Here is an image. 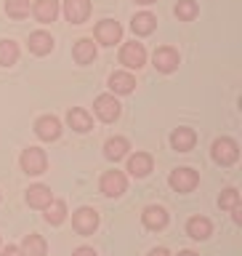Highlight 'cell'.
Here are the masks:
<instances>
[{
  "instance_id": "obj_17",
  "label": "cell",
  "mask_w": 242,
  "mask_h": 256,
  "mask_svg": "<svg viewBox=\"0 0 242 256\" xmlns=\"http://www.w3.org/2000/svg\"><path fill=\"white\" fill-rule=\"evenodd\" d=\"M35 16L40 22H53L59 16V0H37L35 3Z\"/></svg>"
},
{
  "instance_id": "obj_32",
  "label": "cell",
  "mask_w": 242,
  "mask_h": 256,
  "mask_svg": "<svg viewBox=\"0 0 242 256\" xmlns=\"http://www.w3.org/2000/svg\"><path fill=\"white\" fill-rule=\"evenodd\" d=\"M232 211H235V222L240 224V222H242V208H240V206H235V208H232Z\"/></svg>"
},
{
  "instance_id": "obj_30",
  "label": "cell",
  "mask_w": 242,
  "mask_h": 256,
  "mask_svg": "<svg viewBox=\"0 0 242 256\" xmlns=\"http://www.w3.org/2000/svg\"><path fill=\"white\" fill-rule=\"evenodd\" d=\"M0 256H21V251L16 246H8V248H3V251H0Z\"/></svg>"
},
{
  "instance_id": "obj_34",
  "label": "cell",
  "mask_w": 242,
  "mask_h": 256,
  "mask_svg": "<svg viewBox=\"0 0 242 256\" xmlns=\"http://www.w3.org/2000/svg\"><path fill=\"white\" fill-rule=\"evenodd\" d=\"M136 3H141V6H149V3H157V0H136Z\"/></svg>"
},
{
  "instance_id": "obj_33",
  "label": "cell",
  "mask_w": 242,
  "mask_h": 256,
  "mask_svg": "<svg viewBox=\"0 0 242 256\" xmlns=\"http://www.w3.org/2000/svg\"><path fill=\"white\" fill-rule=\"evenodd\" d=\"M149 256H171V254H168V251H165V248H155V251H152Z\"/></svg>"
},
{
  "instance_id": "obj_14",
  "label": "cell",
  "mask_w": 242,
  "mask_h": 256,
  "mask_svg": "<svg viewBox=\"0 0 242 256\" xmlns=\"http://www.w3.org/2000/svg\"><path fill=\"white\" fill-rule=\"evenodd\" d=\"M128 171H131V176H136V179L147 176L152 171V158L144 155V152H136V155L128 160Z\"/></svg>"
},
{
  "instance_id": "obj_1",
  "label": "cell",
  "mask_w": 242,
  "mask_h": 256,
  "mask_svg": "<svg viewBox=\"0 0 242 256\" xmlns=\"http://www.w3.org/2000/svg\"><path fill=\"white\" fill-rule=\"evenodd\" d=\"M240 158V150L232 139H216L213 142V160L219 166H232Z\"/></svg>"
},
{
  "instance_id": "obj_16",
  "label": "cell",
  "mask_w": 242,
  "mask_h": 256,
  "mask_svg": "<svg viewBox=\"0 0 242 256\" xmlns=\"http://www.w3.org/2000/svg\"><path fill=\"white\" fill-rule=\"evenodd\" d=\"M51 200H53L51 198V190L43 187V184H35V187H29V192H27V203L32 208H45Z\"/></svg>"
},
{
  "instance_id": "obj_9",
  "label": "cell",
  "mask_w": 242,
  "mask_h": 256,
  "mask_svg": "<svg viewBox=\"0 0 242 256\" xmlns=\"http://www.w3.org/2000/svg\"><path fill=\"white\" fill-rule=\"evenodd\" d=\"M35 131H37V136L43 142H53V139H59V136H61V123L53 115H45V118H40L35 123Z\"/></svg>"
},
{
  "instance_id": "obj_24",
  "label": "cell",
  "mask_w": 242,
  "mask_h": 256,
  "mask_svg": "<svg viewBox=\"0 0 242 256\" xmlns=\"http://www.w3.org/2000/svg\"><path fill=\"white\" fill-rule=\"evenodd\" d=\"M125 152H128V142L123 139V136H115V139H109L107 144H104V155H107L109 160L125 158Z\"/></svg>"
},
{
  "instance_id": "obj_7",
  "label": "cell",
  "mask_w": 242,
  "mask_h": 256,
  "mask_svg": "<svg viewBox=\"0 0 242 256\" xmlns=\"http://www.w3.org/2000/svg\"><path fill=\"white\" fill-rule=\"evenodd\" d=\"M64 14L72 24H83L91 14V0H64Z\"/></svg>"
},
{
  "instance_id": "obj_29",
  "label": "cell",
  "mask_w": 242,
  "mask_h": 256,
  "mask_svg": "<svg viewBox=\"0 0 242 256\" xmlns=\"http://www.w3.org/2000/svg\"><path fill=\"white\" fill-rule=\"evenodd\" d=\"M219 203H221V208H235V206H240V192H237V190H232V187H229V190H224Z\"/></svg>"
},
{
  "instance_id": "obj_4",
  "label": "cell",
  "mask_w": 242,
  "mask_h": 256,
  "mask_svg": "<svg viewBox=\"0 0 242 256\" xmlns=\"http://www.w3.org/2000/svg\"><path fill=\"white\" fill-rule=\"evenodd\" d=\"M93 110H96V115H99V120H104V123H112V120L120 118V102L115 96H107V94L96 99Z\"/></svg>"
},
{
  "instance_id": "obj_18",
  "label": "cell",
  "mask_w": 242,
  "mask_h": 256,
  "mask_svg": "<svg viewBox=\"0 0 242 256\" xmlns=\"http://www.w3.org/2000/svg\"><path fill=\"white\" fill-rule=\"evenodd\" d=\"M155 24H157L155 16H152L149 11H141V14H136V16H133L131 27H133L136 35H149V32L155 30Z\"/></svg>"
},
{
  "instance_id": "obj_5",
  "label": "cell",
  "mask_w": 242,
  "mask_h": 256,
  "mask_svg": "<svg viewBox=\"0 0 242 256\" xmlns=\"http://www.w3.org/2000/svg\"><path fill=\"white\" fill-rule=\"evenodd\" d=\"M72 224H75V230L80 235H91V232L99 227V214H96L93 208H80V211H75V216H72Z\"/></svg>"
},
{
  "instance_id": "obj_3",
  "label": "cell",
  "mask_w": 242,
  "mask_h": 256,
  "mask_svg": "<svg viewBox=\"0 0 242 256\" xmlns=\"http://www.w3.org/2000/svg\"><path fill=\"white\" fill-rule=\"evenodd\" d=\"M45 152L43 150H37V147H29V150H24L21 152V168L27 174H32V176H37V174H43L45 171Z\"/></svg>"
},
{
  "instance_id": "obj_26",
  "label": "cell",
  "mask_w": 242,
  "mask_h": 256,
  "mask_svg": "<svg viewBox=\"0 0 242 256\" xmlns=\"http://www.w3.org/2000/svg\"><path fill=\"white\" fill-rule=\"evenodd\" d=\"M19 59V46L13 43V40H0V64H13Z\"/></svg>"
},
{
  "instance_id": "obj_8",
  "label": "cell",
  "mask_w": 242,
  "mask_h": 256,
  "mask_svg": "<svg viewBox=\"0 0 242 256\" xmlns=\"http://www.w3.org/2000/svg\"><path fill=\"white\" fill-rule=\"evenodd\" d=\"M101 192L109 198H120L125 192V176L120 171H107L101 176Z\"/></svg>"
},
{
  "instance_id": "obj_13",
  "label": "cell",
  "mask_w": 242,
  "mask_h": 256,
  "mask_svg": "<svg viewBox=\"0 0 242 256\" xmlns=\"http://www.w3.org/2000/svg\"><path fill=\"white\" fill-rule=\"evenodd\" d=\"M51 48H53V38L48 32H32L29 35V51L32 54L45 56V54H51Z\"/></svg>"
},
{
  "instance_id": "obj_6",
  "label": "cell",
  "mask_w": 242,
  "mask_h": 256,
  "mask_svg": "<svg viewBox=\"0 0 242 256\" xmlns=\"http://www.w3.org/2000/svg\"><path fill=\"white\" fill-rule=\"evenodd\" d=\"M200 176L197 171H192V168H176V171L171 174V187L179 190V192H192L197 187Z\"/></svg>"
},
{
  "instance_id": "obj_25",
  "label": "cell",
  "mask_w": 242,
  "mask_h": 256,
  "mask_svg": "<svg viewBox=\"0 0 242 256\" xmlns=\"http://www.w3.org/2000/svg\"><path fill=\"white\" fill-rule=\"evenodd\" d=\"M64 216H67V206H64L61 200H51V203L45 206V222L48 224H61Z\"/></svg>"
},
{
  "instance_id": "obj_22",
  "label": "cell",
  "mask_w": 242,
  "mask_h": 256,
  "mask_svg": "<svg viewBox=\"0 0 242 256\" xmlns=\"http://www.w3.org/2000/svg\"><path fill=\"white\" fill-rule=\"evenodd\" d=\"M187 230H189V235L195 238V240H205L208 235H211V222L205 219V216H195V219H189L187 224Z\"/></svg>"
},
{
  "instance_id": "obj_21",
  "label": "cell",
  "mask_w": 242,
  "mask_h": 256,
  "mask_svg": "<svg viewBox=\"0 0 242 256\" xmlns=\"http://www.w3.org/2000/svg\"><path fill=\"white\" fill-rule=\"evenodd\" d=\"M21 256H45V240L40 235H27L21 243Z\"/></svg>"
},
{
  "instance_id": "obj_31",
  "label": "cell",
  "mask_w": 242,
  "mask_h": 256,
  "mask_svg": "<svg viewBox=\"0 0 242 256\" xmlns=\"http://www.w3.org/2000/svg\"><path fill=\"white\" fill-rule=\"evenodd\" d=\"M72 256H96V251H93V248H88V246H83V248H77Z\"/></svg>"
},
{
  "instance_id": "obj_28",
  "label": "cell",
  "mask_w": 242,
  "mask_h": 256,
  "mask_svg": "<svg viewBox=\"0 0 242 256\" xmlns=\"http://www.w3.org/2000/svg\"><path fill=\"white\" fill-rule=\"evenodd\" d=\"M176 16L184 19V22L195 19V16H197V3H195V0H179V6H176Z\"/></svg>"
},
{
  "instance_id": "obj_2",
  "label": "cell",
  "mask_w": 242,
  "mask_h": 256,
  "mask_svg": "<svg viewBox=\"0 0 242 256\" xmlns=\"http://www.w3.org/2000/svg\"><path fill=\"white\" fill-rule=\"evenodd\" d=\"M120 62H123L128 70H139L147 64V51H144L141 43H125L123 51H120Z\"/></svg>"
},
{
  "instance_id": "obj_15",
  "label": "cell",
  "mask_w": 242,
  "mask_h": 256,
  "mask_svg": "<svg viewBox=\"0 0 242 256\" xmlns=\"http://www.w3.org/2000/svg\"><path fill=\"white\" fill-rule=\"evenodd\" d=\"M144 224H147L149 230H163L165 224H168V214H165V208H160V206H149L147 211H144Z\"/></svg>"
},
{
  "instance_id": "obj_19",
  "label": "cell",
  "mask_w": 242,
  "mask_h": 256,
  "mask_svg": "<svg viewBox=\"0 0 242 256\" xmlns=\"http://www.w3.org/2000/svg\"><path fill=\"white\" fill-rule=\"evenodd\" d=\"M133 86H136V80L128 75V72H115V75L109 78V88L115 94H131Z\"/></svg>"
},
{
  "instance_id": "obj_27",
  "label": "cell",
  "mask_w": 242,
  "mask_h": 256,
  "mask_svg": "<svg viewBox=\"0 0 242 256\" xmlns=\"http://www.w3.org/2000/svg\"><path fill=\"white\" fill-rule=\"evenodd\" d=\"M5 11L13 19H24L29 14V0H5Z\"/></svg>"
},
{
  "instance_id": "obj_35",
  "label": "cell",
  "mask_w": 242,
  "mask_h": 256,
  "mask_svg": "<svg viewBox=\"0 0 242 256\" xmlns=\"http://www.w3.org/2000/svg\"><path fill=\"white\" fill-rule=\"evenodd\" d=\"M179 256H197V254H192V251H184V254H179Z\"/></svg>"
},
{
  "instance_id": "obj_20",
  "label": "cell",
  "mask_w": 242,
  "mask_h": 256,
  "mask_svg": "<svg viewBox=\"0 0 242 256\" xmlns=\"http://www.w3.org/2000/svg\"><path fill=\"white\" fill-rule=\"evenodd\" d=\"M67 120H69V126L75 128V131H80V134L91 131V126H93V120H91V115H88L85 110H69Z\"/></svg>"
},
{
  "instance_id": "obj_10",
  "label": "cell",
  "mask_w": 242,
  "mask_h": 256,
  "mask_svg": "<svg viewBox=\"0 0 242 256\" xmlns=\"http://www.w3.org/2000/svg\"><path fill=\"white\" fill-rule=\"evenodd\" d=\"M155 67L160 72H173L176 67H179V54H176L171 46L157 48V51H155Z\"/></svg>"
},
{
  "instance_id": "obj_23",
  "label": "cell",
  "mask_w": 242,
  "mask_h": 256,
  "mask_svg": "<svg viewBox=\"0 0 242 256\" xmlns=\"http://www.w3.org/2000/svg\"><path fill=\"white\" fill-rule=\"evenodd\" d=\"M75 59H77L80 64H88V62L96 59V46H93V40H88V38L77 40V43H75Z\"/></svg>"
},
{
  "instance_id": "obj_12",
  "label": "cell",
  "mask_w": 242,
  "mask_h": 256,
  "mask_svg": "<svg viewBox=\"0 0 242 256\" xmlns=\"http://www.w3.org/2000/svg\"><path fill=\"white\" fill-rule=\"evenodd\" d=\"M195 131L192 128H176V131L171 134V144H173V150H179V152H189L192 147H195Z\"/></svg>"
},
{
  "instance_id": "obj_11",
  "label": "cell",
  "mask_w": 242,
  "mask_h": 256,
  "mask_svg": "<svg viewBox=\"0 0 242 256\" xmlns=\"http://www.w3.org/2000/svg\"><path fill=\"white\" fill-rule=\"evenodd\" d=\"M120 35H123V30H120V24L112 22V19L101 22L99 27H96V38H99V43H104V46H115L120 40Z\"/></svg>"
}]
</instances>
